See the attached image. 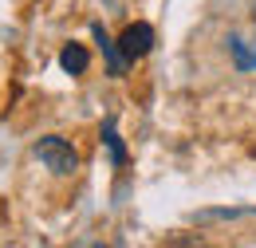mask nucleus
Instances as JSON below:
<instances>
[{
    "instance_id": "nucleus-1",
    "label": "nucleus",
    "mask_w": 256,
    "mask_h": 248,
    "mask_svg": "<svg viewBox=\"0 0 256 248\" xmlns=\"http://www.w3.org/2000/svg\"><path fill=\"white\" fill-rule=\"evenodd\" d=\"M32 154L56 174V178H71L75 170H79V154H75V146L67 142V138H60V134H48V138H40L32 146Z\"/></svg>"
},
{
    "instance_id": "nucleus-2",
    "label": "nucleus",
    "mask_w": 256,
    "mask_h": 248,
    "mask_svg": "<svg viewBox=\"0 0 256 248\" xmlns=\"http://www.w3.org/2000/svg\"><path fill=\"white\" fill-rule=\"evenodd\" d=\"M118 52H122L126 63H138L142 56H150V52H154V28H150V24H130V28L118 36Z\"/></svg>"
},
{
    "instance_id": "nucleus-3",
    "label": "nucleus",
    "mask_w": 256,
    "mask_h": 248,
    "mask_svg": "<svg viewBox=\"0 0 256 248\" xmlns=\"http://www.w3.org/2000/svg\"><path fill=\"white\" fill-rule=\"evenodd\" d=\"M91 36L98 40V48H102V56H106V67H110V75H122V71H126V60H122L118 44H110V36L102 32V24H91Z\"/></svg>"
},
{
    "instance_id": "nucleus-4",
    "label": "nucleus",
    "mask_w": 256,
    "mask_h": 248,
    "mask_svg": "<svg viewBox=\"0 0 256 248\" xmlns=\"http://www.w3.org/2000/svg\"><path fill=\"white\" fill-rule=\"evenodd\" d=\"M87 63H91V56H87V48H83V44H67L64 52H60V67H64L67 75H83V71H87Z\"/></svg>"
},
{
    "instance_id": "nucleus-5",
    "label": "nucleus",
    "mask_w": 256,
    "mask_h": 248,
    "mask_svg": "<svg viewBox=\"0 0 256 248\" xmlns=\"http://www.w3.org/2000/svg\"><path fill=\"white\" fill-rule=\"evenodd\" d=\"M228 56L236 63V71H252L256 67V48H248L240 36H228Z\"/></svg>"
},
{
    "instance_id": "nucleus-6",
    "label": "nucleus",
    "mask_w": 256,
    "mask_h": 248,
    "mask_svg": "<svg viewBox=\"0 0 256 248\" xmlns=\"http://www.w3.org/2000/svg\"><path fill=\"white\" fill-rule=\"evenodd\" d=\"M102 142H106V150H110V162H114V166H122V162H126L122 138H118V130H114V122H110V118L102 122Z\"/></svg>"
},
{
    "instance_id": "nucleus-7",
    "label": "nucleus",
    "mask_w": 256,
    "mask_h": 248,
    "mask_svg": "<svg viewBox=\"0 0 256 248\" xmlns=\"http://www.w3.org/2000/svg\"><path fill=\"white\" fill-rule=\"evenodd\" d=\"M252 24H256V8H252Z\"/></svg>"
}]
</instances>
